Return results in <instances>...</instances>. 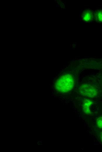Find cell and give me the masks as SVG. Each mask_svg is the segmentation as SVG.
Returning <instances> with one entry per match:
<instances>
[{"label": "cell", "mask_w": 102, "mask_h": 152, "mask_svg": "<svg viewBox=\"0 0 102 152\" xmlns=\"http://www.w3.org/2000/svg\"><path fill=\"white\" fill-rule=\"evenodd\" d=\"M92 103V101L89 99H85L84 100L82 104V109L85 114H91V112L90 108Z\"/></svg>", "instance_id": "3"}, {"label": "cell", "mask_w": 102, "mask_h": 152, "mask_svg": "<svg viewBox=\"0 0 102 152\" xmlns=\"http://www.w3.org/2000/svg\"><path fill=\"white\" fill-rule=\"evenodd\" d=\"M75 84L73 76L70 74H65L61 76L57 80L55 84V88L60 92L67 93L73 89Z\"/></svg>", "instance_id": "1"}, {"label": "cell", "mask_w": 102, "mask_h": 152, "mask_svg": "<svg viewBox=\"0 0 102 152\" xmlns=\"http://www.w3.org/2000/svg\"><path fill=\"white\" fill-rule=\"evenodd\" d=\"M96 16L98 20L100 21H102V12H98Z\"/></svg>", "instance_id": "5"}, {"label": "cell", "mask_w": 102, "mask_h": 152, "mask_svg": "<svg viewBox=\"0 0 102 152\" xmlns=\"http://www.w3.org/2000/svg\"><path fill=\"white\" fill-rule=\"evenodd\" d=\"M79 92L81 95L90 98L96 97L98 93L97 89L94 86L85 83L80 86Z\"/></svg>", "instance_id": "2"}, {"label": "cell", "mask_w": 102, "mask_h": 152, "mask_svg": "<svg viewBox=\"0 0 102 152\" xmlns=\"http://www.w3.org/2000/svg\"><path fill=\"white\" fill-rule=\"evenodd\" d=\"M96 124L99 128H102V116L98 117L97 119Z\"/></svg>", "instance_id": "4"}, {"label": "cell", "mask_w": 102, "mask_h": 152, "mask_svg": "<svg viewBox=\"0 0 102 152\" xmlns=\"http://www.w3.org/2000/svg\"><path fill=\"white\" fill-rule=\"evenodd\" d=\"M99 138L101 141L102 143V132H101L99 134Z\"/></svg>", "instance_id": "6"}]
</instances>
